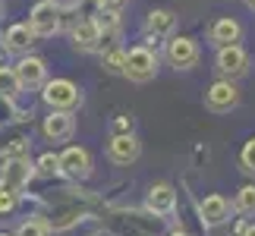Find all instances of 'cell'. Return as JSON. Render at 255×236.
Here are the masks:
<instances>
[{
    "label": "cell",
    "mask_w": 255,
    "mask_h": 236,
    "mask_svg": "<svg viewBox=\"0 0 255 236\" xmlns=\"http://www.w3.org/2000/svg\"><path fill=\"white\" fill-rule=\"evenodd\" d=\"M95 3H98V9H123L126 0H95Z\"/></svg>",
    "instance_id": "cell-28"
},
{
    "label": "cell",
    "mask_w": 255,
    "mask_h": 236,
    "mask_svg": "<svg viewBox=\"0 0 255 236\" xmlns=\"http://www.w3.org/2000/svg\"><path fill=\"white\" fill-rule=\"evenodd\" d=\"M60 16H63V9L54 0H38L32 6V13H28V25H32V32L38 38H51L60 32Z\"/></svg>",
    "instance_id": "cell-4"
},
{
    "label": "cell",
    "mask_w": 255,
    "mask_h": 236,
    "mask_svg": "<svg viewBox=\"0 0 255 236\" xmlns=\"http://www.w3.org/2000/svg\"><path fill=\"white\" fill-rule=\"evenodd\" d=\"M237 236H255V224H240V227H237Z\"/></svg>",
    "instance_id": "cell-29"
},
{
    "label": "cell",
    "mask_w": 255,
    "mask_h": 236,
    "mask_svg": "<svg viewBox=\"0 0 255 236\" xmlns=\"http://www.w3.org/2000/svg\"><path fill=\"white\" fill-rule=\"evenodd\" d=\"M35 173H41V176H54V173H60V154L44 151V154L35 161Z\"/></svg>",
    "instance_id": "cell-21"
},
{
    "label": "cell",
    "mask_w": 255,
    "mask_h": 236,
    "mask_svg": "<svg viewBox=\"0 0 255 236\" xmlns=\"http://www.w3.org/2000/svg\"><path fill=\"white\" fill-rule=\"evenodd\" d=\"M164 57L173 70H189V66L199 63V41L192 35H170L167 47H164Z\"/></svg>",
    "instance_id": "cell-3"
},
{
    "label": "cell",
    "mask_w": 255,
    "mask_h": 236,
    "mask_svg": "<svg viewBox=\"0 0 255 236\" xmlns=\"http://www.w3.org/2000/svg\"><path fill=\"white\" fill-rule=\"evenodd\" d=\"M92 154H88V148H82V145H70V148L60 151V173H66L70 180H85V176H92Z\"/></svg>",
    "instance_id": "cell-7"
},
{
    "label": "cell",
    "mask_w": 255,
    "mask_h": 236,
    "mask_svg": "<svg viewBox=\"0 0 255 236\" xmlns=\"http://www.w3.org/2000/svg\"><path fill=\"white\" fill-rule=\"evenodd\" d=\"M218 73L224 79H240L243 73L249 70V54L243 51V44H230V47H218Z\"/></svg>",
    "instance_id": "cell-8"
},
{
    "label": "cell",
    "mask_w": 255,
    "mask_h": 236,
    "mask_svg": "<svg viewBox=\"0 0 255 236\" xmlns=\"http://www.w3.org/2000/svg\"><path fill=\"white\" fill-rule=\"evenodd\" d=\"M54 3H57V0H54Z\"/></svg>",
    "instance_id": "cell-34"
},
{
    "label": "cell",
    "mask_w": 255,
    "mask_h": 236,
    "mask_svg": "<svg viewBox=\"0 0 255 236\" xmlns=\"http://www.w3.org/2000/svg\"><path fill=\"white\" fill-rule=\"evenodd\" d=\"M0 236H16V233H0Z\"/></svg>",
    "instance_id": "cell-32"
},
{
    "label": "cell",
    "mask_w": 255,
    "mask_h": 236,
    "mask_svg": "<svg viewBox=\"0 0 255 236\" xmlns=\"http://www.w3.org/2000/svg\"><path fill=\"white\" fill-rule=\"evenodd\" d=\"M70 38H73V47L76 51H82V54H88V51H98L101 47V28H98V22L92 16L88 19H79V22L73 25V32H70Z\"/></svg>",
    "instance_id": "cell-14"
},
{
    "label": "cell",
    "mask_w": 255,
    "mask_h": 236,
    "mask_svg": "<svg viewBox=\"0 0 255 236\" xmlns=\"http://www.w3.org/2000/svg\"><path fill=\"white\" fill-rule=\"evenodd\" d=\"M233 208L243 211V214H255V183L243 186V189L237 192V202H233Z\"/></svg>",
    "instance_id": "cell-22"
},
{
    "label": "cell",
    "mask_w": 255,
    "mask_h": 236,
    "mask_svg": "<svg viewBox=\"0 0 255 236\" xmlns=\"http://www.w3.org/2000/svg\"><path fill=\"white\" fill-rule=\"evenodd\" d=\"M246 6H249V9H255V0H246Z\"/></svg>",
    "instance_id": "cell-31"
},
{
    "label": "cell",
    "mask_w": 255,
    "mask_h": 236,
    "mask_svg": "<svg viewBox=\"0 0 255 236\" xmlns=\"http://www.w3.org/2000/svg\"><path fill=\"white\" fill-rule=\"evenodd\" d=\"M123 63H126V51H123V47H107V51L101 54V66L107 73L123 76Z\"/></svg>",
    "instance_id": "cell-20"
},
{
    "label": "cell",
    "mask_w": 255,
    "mask_h": 236,
    "mask_svg": "<svg viewBox=\"0 0 255 236\" xmlns=\"http://www.w3.org/2000/svg\"><path fill=\"white\" fill-rule=\"evenodd\" d=\"M123 76L129 82H151L158 76V54L148 44H135L126 51V63H123Z\"/></svg>",
    "instance_id": "cell-2"
},
{
    "label": "cell",
    "mask_w": 255,
    "mask_h": 236,
    "mask_svg": "<svg viewBox=\"0 0 255 236\" xmlns=\"http://www.w3.org/2000/svg\"><path fill=\"white\" fill-rule=\"evenodd\" d=\"M240 161H243V167H246V170H252V173H255V139H249L246 145H243Z\"/></svg>",
    "instance_id": "cell-25"
},
{
    "label": "cell",
    "mask_w": 255,
    "mask_h": 236,
    "mask_svg": "<svg viewBox=\"0 0 255 236\" xmlns=\"http://www.w3.org/2000/svg\"><path fill=\"white\" fill-rule=\"evenodd\" d=\"M41 129L51 142H66L76 132V117H73V111H51L44 117Z\"/></svg>",
    "instance_id": "cell-12"
},
{
    "label": "cell",
    "mask_w": 255,
    "mask_h": 236,
    "mask_svg": "<svg viewBox=\"0 0 255 236\" xmlns=\"http://www.w3.org/2000/svg\"><path fill=\"white\" fill-rule=\"evenodd\" d=\"M145 208H148L151 214H158V218H167V214H173L176 208V192L170 183H154L148 195H145Z\"/></svg>",
    "instance_id": "cell-15"
},
{
    "label": "cell",
    "mask_w": 255,
    "mask_h": 236,
    "mask_svg": "<svg viewBox=\"0 0 255 236\" xmlns=\"http://www.w3.org/2000/svg\"><path fill=\"white\" fill-rule=\"evenodd\" d=\"M176 28V13L173 9H151L145 19V32L151 38H170Z\"/></svg>",
    "instance_id": "cell-17"
},
{
    "label": "cell",
    "mask_w": 255,
    "mask_h": 236,
    "mask_svg": "<svg viewBox=\"0 0 255 236\" xmlns=\"http://www.w3.org/2000/svg\"><path fill=\"white\" fill-rule=\"evenodd\" d=\"M13 70L19 76V82H22V88H41L47 82V63L35 54H22Z\"/></svg>",
    "instance_id": "cell-9"
},
{
    "label": "cell",
    "mask_w": 255,
    "mask_h": 236,
    "mask_svg": "<svg viewBox=\"0 0 255 236\" xmlns=\"http://www.w3.org/2000/svg\"><path fill=\"white\" fill-rule=\"evenodd\" d=\"M41 101L51 111H76L82 104V92L70 79H47L41 85Z\"/></svg>",
    "instance_id": "cell-1"
},
{
    "label": "cell",
    "mask_w": 255,
    "mask_h": 236,
    "mask_svg": "<svg viewBox=\"0 0 255 236\" xmlns=\"http://www.w3.org/2000/svg\"><path fill=\"white\" fill-rule=\"evenodd\" d=\"M16 205H19V192H9V189L0 186V214L16 211Z\"/></svg>",
    "instance_id": "cell-24"
},
{
    "label": "cell",
    "mask_w": 255,
    "mask_h": 236,
    "mask_svg": "<svg viewBox=\"0 0 255 236\" xmlns=\"http://www.w3.org/2000/svg\"><path fill=\"white\" fill-rule=\"evenodd\" d=\"M0 16H3V6H0Z\"/></svg>",
    "instance_id": "cell-33"
},
{
    "label": "cell",
    "mask_w": 255,
    "mask_h": 236,
    "mask_svg": "<svg viewBox=\"0 0 255 236\" xmlns=\"http://www.w3.org/2000/svg\"><path fill=\"white\" fill-rule=\"evenodd\" d=\"M35 32H32V25L28 22H16V25H9L6 32H3V38H0V44H3V51H9V54H28V47L35 44Z\"/></svg>",
    "instance_id": "cell-16"
},
{
    "label": "cell",
    "mask_w": 255,
    "mask_h": 236,
    "mask_svg": "<svg viewBox=\"0 0 255 236\" xmlns=\"http://www.w3.org/2000/svg\"><path fill=\"white\" fill-rule=\"evenodd\" d=\"M230 202L224 199V195H205L199 202V218L205 227H221V224L230 221Z\"/></svg>",
    "instance_id": "cell-13"
},
{
    "label": "cell",
    "mask_w": 255,
    "mask_h": 236,
    "mask_svg": "<svg viewBox=\"0 0 255 236\" xmlns=\"http://www.w3.org/2000/svg\"><path fill=\"white\" fill-rule=\"evenodd\" d=\"M25 151H28V142H25V139H16V142L3 151V157H25Z\"/></svg>",
    "instance_id": "cell-26"
},
{
    "label": "cell",
    "mask_w": 255,
    "mask_h": 236,
    "mask_svg": "<svg viewBox=\"0 0 255 236\" xmlns=\"http://www.w3.org/2000/svg\"><path fill=\"white\" fill-rule=\"evenodd\" d=\"M142 154V142L132 132H114V139L107 142V157L114 164H132Z\"/></svg>",
    "instance_id": "cell-11"
},
{
    "label": "cell",
    "mask_w": 255,
    "mask_h": 236,
    "mask_svg": "<svg viewBox=\"0 0 255 236\" xmlns=\"http://www.w3.org/2000/svg\"><path fill=\"white\" fill-rule=\"evenodd\" d=\"M19 92H22V82H19L16 70H13V66H0V98L16 101Z\"/></svg>",
    "instance_id": "cell-19"
},
{
    "label": "cell",
    "mask_w": 255,
    "mask_h": 236,
    "mask_svg": "<svg viewBox=\"0 0 255 236\" xmlns=\"http://www.w3.org/2000/svg\"><path fill=\"white\" fill-rule=\"evenodd\" d=\"M35 176V164L28 157H3V167H0V186L9 192H22Z\"/></svg>",
    "instance_id": "cell-6"
},
{
    "label": "cell",
    "mask_w": 255,
    "mask_h": 236,
    "mask_svg": "<svg viewBox=\"0 0 255 236\" xmlns=\"http://www.w3.org/2000/svg\"><path fill=\"white\" fill-rule=\"evenodd\" d=\"M170 236H189V233H186V230H173Z\"/></svg>",
    "instance_id": "cell-30"
},
{
    "label": "cell",
    "mask_w": 255,
    "mask_h": 236,
    "mask_svg": "<svg viewBox=\"0 0 255 236\" xmlns=\"http://www.w3.org/2000/svg\"><path fill=\"white\" fill-rule=\"evenodd\" d=\"M240 104V88L233 79H218V82L208 85V92H205V107H208L211 114H230L233 107Z\"/></svg>",
    "instance_id": "cell-5"
},
{
    "label": "cell",
    "mask_w": 255,
    "mask_h": 236,
    "mask_svg": "<svg viewBox=\"0 0 255 236\" xmlns=\"http://www.w3.org/2000/svg\"><path fill=\"white\" fill-rule=\"evenodd\" d=\"M114 129L117 132H132V117H117V120H114Z\"/></svg>",
    "instance_id": "cell-27"
},
{
    "label": "cell",
    "mask_w": 255,
    "mask_h": 236,
    "mask_svg": "<svg viewBox=\"0 0 255 236\" xmlns=\"http://www.w3.org/2000/svg\"><path fill=\"white\" fill-rule=\"evenodd\" d=\"M98 28H101V38H117L120 35V9H98V16H92Z\"/></svg>",
    "instance_id": "cell-18"
},
{
    "label": "cell",
    "mask_w": 255,
    "mask_h": 236,
    "mask_svg": "<svg viewBox=\"0 0 255 236\" xmlns=\"http://www.w3.org/2000/svg\"><path fill=\"white\" fill-rule=\"evenodd\" d=\"M208 41L214 47H230V44H240L243 41V22L233 16H221L208 25Z\"/></svg>",
    "instance_id": "cell-10"
},
{
    "label": "cell",
    "mask_w": 255,
    "mask_h": 236,
    "mask_svg": "<svg viewBox=\"0 0 255 236\" xmlns=\"http://www.w3.org/2000/svg\"><path fill=\"white\" fill-rule=\"evenodd\" d=\"M16 236H51V227H47V221H22L16 227Z\"/></svg>",
    "instance_id": "cell-23"
}]
</instances>
